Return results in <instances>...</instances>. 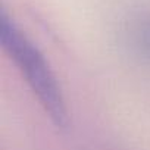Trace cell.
Returning a JSON list of instances; mask_svg holds the SVG:
<instances>
[{
  "label": "cell",
  "instance_id": "obj_1",
  "mask_svg": "<svg viewBox=\"0 0 150 150\" xmlns=\"http://www.w3.org/2000/svg\"><path fill=\"white\" fill-rule=\"evenodd\" d=\"M0 41L50 121L56 127L65 128L68 124V109L49 60L5 11L0 13Z\"/></svg>",
  "mask_w": 150,
  "mask_h": 150
}]
</instances>
